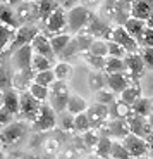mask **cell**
Returning <instances> with one entry per match:
<instances>
[{
  "mask_svg": "<svg viewBox=\"0 0 153 159\" xmlns=\"http://www.w3.org/2000/svg\"><path fill=\"white\" fill-rule=\"evenodd\" d=\"M53 61L47 59L43 56H38V54H33L31 57V71L33 73H41V71H48V69L53 68Z\"/></svg>",
  "mask_w": 153,
  "mask_h": 159,
  "instance_id": "29",
  "label": "cell"
},
{
  "mask_svg": "<svg viewBox=\"0 0 153 159\" xmlns=\"http://www.w3.org/2000/svg\"><path fill=\"white\" fill-rule=\"evenodd\" d=\"M88 130H91V126H90V121H88V118H86V112L74 116V131L86 133Z\"/></svg>",
  "mask_w": 153,
  "mask_h": 159,
  "instance_id": "40",
  "label": "cell"
},
{
  "mask_svg": "<svg viewBox=\"0 0 153 159\" xmlns=\"http://www.w3.org/2000/svg\"><path fill=\"white\" fill-rule=\"evenodd\" d=\"M21 2H35V0H21Z\"/></svg>",
  "mask_w": 153,
  "mask_h": 159,
  "instance_id": "52",
  "label": "cell"
},
{
  "mask_svg": "<svg viewBox=\"0 0 153 159\" xmlns=\"http://www.w3.org/2000/svg\"><path fill=\"white\" fill-rule=\"evenodd\" d=\"M0 24H4V26L14 30V31L21 26L19 21H17V16H16L14 7L5 5V4H0Z\"/></svg>",
  "mask_w": 153,
  "mask_h": 159,
  "instance_id": "20",
  "label": "cell"
},
{
  "mask_svg": "<svg viewBox=\"0 0 153 159\" xmlns=\"http://www.w3.org/2000/svg\"><path fill=\"white\" fill-rule=\"evenodd\" d=\"M43 24H45V31H47V33H43V35H47L48 38L53 36V35L64 33V30L67 28V11L62 5H59V7L47 17V21H45Z\"/></svg>",
  "mask_w": 153,
  "mask_h": 159,
  "instance_id": "7",
  "label": "cell"
},
{
  "mask_svg": "<svg viewBox=\"0 0 153 159\" xmlns=\"http://www.w3.org/2000/svg\"><path fill=\"white\" fill-rule=\"evenodd\" d=\"M103 131L105 135L103 137H108V139H119L122 140L126 135H129V125H127L126 119H110L103 125ZM100 128V130H102Z\"/></svg>",
  "mask_w": 153,
  "mask_h": 159,
  "instance_id": "12",
  "label": "cell"
},
{
  "mask_svg": "<svg viewBox=\"0 0 153 159\" xmlns=\"http://www.w3.org/2000/svg\"><path fill=\"white\" fill-rule=\"evenodd\" d=\"M119 73H127L124 59L117 57H107L105 66H103V75H119Z\"/></svg>",
  "mask_w": 153,
  "mask_h": 159,
  "instance_id": "28",
  "label": "cell"
},
{
  "mask_svg": "<svg viewBox=\"0 0 153 159\" xmlns=\"http://www.w3.org/2000/svg\"><path fill=\"white\" fill-rule=\"evenodd\" d=\"M33 7H35L36 19L45 23L47 17L59 7V4H57L55 0H35V2H33Z\"/></svg>",
  "mask_w": 153,
  "mask_h": 159,
  "instance_id": "18",
  "label": "cell"
},
{
  "mask_svg": "<svg viewBox=\"0 0 153 159\" xmlns=\"http://www.w3.org/2000/svg\"><path fill=\"white\" fill-rule=\"evenodd\" d=\"M146 28H150V30H153V14L150 16V19L146 21Z\"/></svg>",
  "mask_w": 153,
  "mask_h": 159,
  "instance_id": "48",
  "label": "cell"
},
{
  "mask_svg": "<svg viewBox=\"0 0 153 159\" xmlns=\"http://www.w3.org/2000/svg\"><path fill=\"white\" fill-rule=\"evenodd\" d=\"M50 47H52V52H53V56H62L64 52H66L67 45L71 43V33H60V35H53L50 36Z\"/></svg>",
  "mask_w": 153,
  "mask_h": 159,
  "instance_id": "21",
  "label": "cell"
},
{
  "mask_svg": "<svg viewBox=\"0 0 153 159\" xmlns=\"http://www.w3.org/2000/svg\"><path fill=\"white\" fill-rule=\"evenodd\" d=\"M38 33L40 31L36 30V26H33V24H23V26H19V28L16 30V33H14V38H12V42L9 43V47L5 48L0 56H4V54L12 56L17 48H21V47H24V45L31 43L33 38H35Z\"/></svg>",
  "mask_w": 153,
  "mask_h": 159,
  "instance_id": "5",
  "label": "cell"
},
{
  "mask_svg": "<svg viewBox=\"0 0 153 159\" xmlns=\"http://www.w3.org/2000/svg\"><path fill=\"white\" fill-rule=\"evenodd\" d=\"M52 71H53L55 80H57V81H64V83H67V81L74 76V68H72L69 62H57V64H53Z\"/></svg>",
  "mask_w": 153,
  "mask_h": 159,
  "instance_id": "25",
  "label": "cell"
},
{
  "mask_svg": "<svg viewBox=\"0 0 153 159\" xmlns=\"http://www.w3.org/2000/svg\"><path fill=\"white\" fill-rule=\"evenodd\" d=\"M93 19V14L84 5H74L67 12V28L72 33H81L88 28V24Z\"/></svg>",
  "mask_w": 153,
  "mask_h": 159,
  "instance_id": "3",
  "label": "cell"
},
{
  "mask_svg": "<svg viewBox=\"0 0 153 159\" xmlns=\"http://www.w3.org/2000/svg\"><path fill=\"white\" fill-rule=\"evenodd\" d=\"M139 42H141V43L145 45V47H153V30L146 28Z\"/></svg>",
  "mask_w": 153,
  "mask_h": 159,
  "instance_id": "46",
  "label": "cell"
},
{
  "mask_svg": "<svg viewBox=\"0 0 153 159\" xmlns=\"http://www.w3.org/2000/svg\"><path fill=\"white\" fill-rule=\"evenodd\" d=\"M151 112H153V100H151Z\"/></svg>",
  "mask_w": 153,
  "mask_h": 159,
  "instance_id": "53",
  "label": "cell"
},
{
  "mask_svg": "<svg viewBox=\"0 0 153 159\" xmlns=\"http://www.w3.org/2000/svg\"><path fill=\"white\" fill-rule=\"evenodd\" d=\"M12 121H14V116L11 112H7L4 107H0V131L4 130L5 126H9Z\"/></svg>",
  "mask_w": 153,
  "mask_h": 159,
  "instance_id": "45",
  "label": "cell"
},
{
  "mask_svg": "<svg viewBox=\"0 0 153 159\" xmlns=\"http://www.w3.org/2000/svg\"><path fill=\"white\" fill-rule=\"evenodd\" d=\"M124 64H126V71L131 76H139L143 73V69H145V64H143V59L139 56V52H136V54H127L124 57Z\"/></svg>",
  "mask_w": 153,
  "mask_h": 159,
  "instance_id": "22",
  "label": "cell"
},
{
  "mask_svg": "<svg viewBox=\"0 0 153 159\" xmlns=\"http://www.w3.org/2000/svg\"><path fill=\"white\" fill-rule=\"evenodd\" d=\"M14 33H16L14 30L7 28L4 24H0V54L9 47V43H11L12 38H14Z\"/></svg>",
  "mask_w": 153,
  "mask_h": 159,
  "instance_id": "35",
  "label": "cell"
},
{
  "mask_svg": "<svg viewBox=\"0 0 153 159\" xmlns=\"http://www.w3.org/2000/svg\"><path fill=\"white\" fill-rule=\"evenodd\" d=\"M84 54V61L88 62V66H90L93 71H100V73H103V66H105V59L103 57H96V56H91L90 52H83Z\"/></svg>",
  "mask_w": 153,
  "mask_h": 159,
  "instance_id": "36",
  "label": "cell"
},
{
  "mask_svg": "<svg viewBox=\"0 0 153 159\" xmlns=\"http://www.w3.org/2000/svg\"><path fill=\"white\" fill-rule=\"evenodd\" d=\"M105 38H107V42H114V43L121 45V47L126 50V54H136V52H139V43H138L133 36L127 35L126 30L122 28V26L112 28L107 33Z\"/></svg>",
  "mask_w": 153,
  "mask_h": 159,
  "instance_id": "6",
  "label": "cell"
},
{
  "mask_svg": "<svg viewBox=\"0 0 153 159\" xmlns=\"http://www.w3.org/2000/svg\"><path fill=\"white\" fill-rule=\"evenodd\" d=\"M53 81H55V76H53V71H52V69L41 71V73H35V76H33V83L47 87V88H50V85L53 83Z\"/></svg>",
  "mask_w": 153,
  "mask_h": 159,
  "instance_id": "32",
  "label": "cell"
},
{
  "mask_svg": "<svg viewBox=\"0 0 153 159\" xmlns=\"http://www.w3.org/2000/svg\"><path fill=\"white\" fill-rule=\"evenodd\" d=\"M146 119H148V123H150V126L153 128V112H151V114H150V116H148V118H146Z\"/></svg>",
  "mask_w": 153,
  "mask_h": 159,
  "instance_id": "49",
  "label": "cell"
},
{
  "mask_svg": "<svg viewBox=\"0 0 153 159\" xmlns=\"http://www.w3.org/2000/svg\"><path fill=\"white\" fill-rule=\"evenodd\" d=\"M0 4H2V2H0Z\"/></svg>",
  "mask_w": 153,
  "mask_h": 159,
  "instance_id": "54",
  "label": "cell"
},
{
  "mask_svg": "<svg viewBox=\"0 0 153 159\" xmlns=\"http://www.w3.org/2000/svg\"><path fill=\"white\" fill-rule=\"evenodd\" d=\"M133 83L131 81V76L127 73H119V75H105V85L110 92H114L115 95H121L122 92L126 90L129 85Z\"/></svg>",
  "mask_w": 153,
  "mask_h": 159,
  "instance_id": "13",
  "label": "cell"
},
{
  "mask_svg": "<svg viewBox=\"0 0 153 159\" xmlns=\"http://www.w3.org/2000/svg\"><path fill=\"white\" fill-rule=\"evenodd\" d=\"M88 109V102L83 99L81 95H69V100H67V106H66V112L72 116H78L86 112Z\"/></svg>",
  "mask_w": 153,
  "mask_h": 159,
  "instance_id": "23",
  "label": "cell"
},
{
  "mask_svg": "<svg viewBox=\"0 0 153 159\" xmlns=\"http://www.w3.org/2000/svg\"><path fill=\"white\" fill-rule=\"evenodd\" d=\"M69 95H71V93H69V87H67V83H64V81H57V80H55L53 83L50 85V88H48V100H47V104L53 109L55 114H60V112L66 111Z\"/></svg>",
  "mask_w": 153,
  "mask_h": 159,
  "instance_id": "1",
  "label": "cell"
},
{
  "mask_svg": "<svg viewBox=\"0 0 153 159\" xmlns=\"http://www.w3.org/2000/svg\"><path fill=\"white\" fill-rule=\"evenodd\" d=\"M121 143L126 147V151L129 152L131 157H145L148 154V142L145 139H139V137L133 135V133L124 137Z\"/></svg>",
  "mask_w": 153,
  "mask_h": 159,
  "instance_id": "11",
  "label": "cell"
},
{
  "mask_svg": "<svg viewBox=\"0 0 153 159\" xmlns=\"http://www.w3.org/2000/svg\"><path fill=\"white\" fill-rule=\"evenodd\" d=\"M122 28L126 30L127 35L133 36L138 43H139V40H141L143 33H145V30H146V23L141 19H136V17H127V19L122 23Z\"/></svg>",
  "mask_w": 153,
  "mask_h": 159,
  "instance_id": "17",
  "label": "cell"
},
{
  "mask_svg": "<svg viewBox=\"0 0 153 159\" xmlns=\"http://www.w3.org/2000/svg\"><path fill=\"white\" fill-rule=\"evenodd\" d=\"M0 2L5 5H11V7H17L21 4V0H0Z\"/></svg>",
  "mask_w": 153,
  "mask_h": 159,
  "instance_id": "47",
  "label": "cell"
},
{
  "mask_svg": "<svg viewBox=\"0 0 153 159\" xmlns=\"http://www.w3.org/2000/svg\"><path fill=\"white\" fill-rule=\"evenodd\" d=\"M28 92H29V93H31V95L35 97L38 102H41V104H45L48 100V88L47 87L31 83V85H29V88H28Z\"/></svg>",
  "mask_w": 153,
  "mask_h": 159,
  "instance_id": "33",
  "label": "cell"
},
{
  "mask_svg": "<svg viewBox=\"0 0 153 159\" xmlns=\"http://www.w3.org/2000/svg\"><path fill=\"white\" fill-rule=\"evenodd\" d=\"M131 112L134 116H139V118H148L151 114V100L146 99V97H139L131 106Z\"/></svg>",
  "mask_w": 153,
  "mask_h": 159,
  "instance_id": "26",
  "label": "cell"
},
{
  "mask_svg": "<svg viewBox=\"0 0 153 159\" xmlns=\"http://www.w3.org/2000/svg\"><path fill=\"white\" fill-rule=\"evenodd\" d=\"M107 47H108V56L107 57H117V59H124L127 56L126 50L121 47V45L114 43V42H107Z\"/></svg>",
  "mask_w": 153,
  "mask_h": 159,
  "instance_id": "43",
  "label": "cell"
},
{
  "mask_svg": "<svg viewBox=\"0 0 153 159\" xmlns=\"http://www.w3.org/2000/svg\"><path fill=\"white\" fill-rule=\"evenodd\" d=\"M108 157H112V159H133L121 142H112V149H110Z\"/></svg>",
  "mask_w": 153,
  "mask_h": 159,
  "instance_id": "38",
  "label": "cell"
},
{
  "mask_svg": "<svg viewBox=\"0 0 153 159\" xmlns=\"http://www.w3.org/2000/svg\"><path fill=\"white\" fill-rule=\"evenodd\" d=\"M98 140H100V135L96 130H88L86 133H83V143L90 149H95V145L98 143Z\"/></svg>",
  "mask_w": 153,
  "mask_h": 159,
  "instance_id": "42",
  "label": "cell"
},
{
  "mask_svg": "<svg viewBox=\"0 0 153 159\" xmlns=\"http://www.w3.org/2000/svg\"><path fill=\"white\" fill-rule=\"evenodd\" d=\"M115 93L114 92H110L108 88H103V90H100V92H96V102L98 104H102V106H107L108 107L110 104H114L115 102Z\"/></svg>",
  "mask_w": 153,
  "mask_h": 159,
  "instance_id": "39",
  "label": "cell"
},
{
  "mask_svg": "<svg viewBox=\"0 0 153 159\" xmlns=\"http://www.w3.org/2000/svg\"><path fill=\"white\" fill-rule=\"evenodd\" d=\"M139 97H143L141 95V87H139V85L138 83H131L129 87L126 88V90L122 92L121 93V102H124V104H127V106H133L134 102H136L138 99H139Z\"/></svg>",
  "mask_w": 153,
  "mask_h": 159,
  "instance_id": "27",
  "label": "cell"
},
{
  "mask_svg": "<svg viewBox=\"0 0 153 159\" xmlns=\"http://www.w3.org/2000/svg\"><path fill=\"white\" fill-rule=\"evenodd\" d=\"M110 149H112V140L108 137H100L98 143L95 145V152L100 156V157H108L110 156Z\"/></svg>",
  "mask_w": 153,
  "mask_h": 159,
  "instance_id": "34",
  "label": "cell"
},
{
  "mask_svg": "<svg viewBox=\"0 0 153 159\" xmlns=\"http://www.w3.org/2000/svg\"><path fill=\"white\" fill-rule=\"evenodd\" d=\"M57 125H59L60 130H64V131H74V116L66 112V111L60 112Z\"/></svg>",
  "mask_w": 153,
  "mask_h": 159,
  "instance_id": "37",
  "label": "cell"
},
{
  "mask_svg": "<svg viewBox=\"0 0 153 159\" xmlns=\"http://www.w3.org/2000/svg\"><path fill=\"white\" fill-rule=\"evenodd\" d=\"M0 147H2V145H0Z\"/></svg>",
  "mask_w": 153,
  "mask_h": 159,
  "instance_id": "55",
  "label": "cell"
},
{
  "mask_svg": "<svg viewBox=\"0 0 153 159\" xmlns=\"http://www.w3.org/2000/svg\"><path fill=\"white\" fill-rule=\"evenodd\" d=\"M16 11V16L19 24H31V21H36V14H35V7H33V2H21L17 7H14Z\"/></svg>",
  "mask_w": 153,
  "mask_h": 159,
  "instance_id": "19",
  "label": "cell"
},
{
  "mask_svg": "<svg viewBox=\"0 0 153 159\" xmlns=\"http://www.w3.org/2000/svg\"><path fill=\"white\" fill-rule=\"evenodd\" d=\"M2 107L16 118L19 111V92L14 90L12 87L2 92Z\"/></svg>",
  "mask_w": 153,
  "mask_h": 159,
  "instance_id": "16",
  "label": "cell"
},
{
  "mask_svg": "<svg viewBox=\"0 0 153 159\" xmlns=\"http://www.w3.org/2000/svg\"><path fill=\"white\" fill-rule=\"evenodd\" d=\"M153 14V0H134L131 2V17L148 21Z\"/></svg>",
  "mask_w": 153,
  "mask_h": 159,
  "instance_id": "15",
  "label": "cell"
},
{
  "mask_svg": "<svg viewBox=\"0 0 153 159\" xmlns=\"http://www.w3.org/2000/svg\"><path fill=\"white\" fill-rule=\"evenodd\" d=\"M7 88H11V73L0 59V92L7 90Z\"/></svg>",
  "mask_w": 153,
  "mask_h": 159,
  "instance_id": "41",
  "label": "cell"
},
{
  "mask_svg": "<svg viewBox=\"0 0 153 159\" xmlns=\"http://www.w3.org/2000/svg\"><path fill=\"white\" fill-rule=\"evenodd\" d=\"M31 57H33L31 43L17 48V50L11 56L12 73L14 71H31Z\"/></svg>",
  "mask_w": 153,
  "mask_h": 159,
  "instance_id": "9",
  "label": "cell"
},
{
  "mask_svg": "<svg viewBox=\"0 0 153 159\" xmlns=\"http://www.w3.org/2000/svg\"><path fill=\"white\" fill-rule=\"evenodd\" d=\"M86 118L90 121L91 130H100L103 125L108 121V107L102 106V104H93V106H88L86 109Z\"/></svg>",
  "mask_w": 153,
  "mask_h": 159,
  "instance_id": "10",
  "label": "cell"
},
{
  "mask_svg": "<svg viewBox=\"0 0 153 159\" xmlns=\"http://www.w3.org/2000/svg\"><path fill=\"white\" fill-rule=\"evenodd\" d=\"M91 56H96V57H103L105 59L108 56V47H107V40H102V38H95L93 43L90 45L88 48Z\"/></svg>",
  "mask_w": 153,
  "mask_h": 159,
  "instance_id": "31",
  "label": "cell"
},
{
  "mask_svg": "<svg viewBox=\"0 0 153 159\" xmlns=\"http://www.w3.org/2000/svg\"><path fill=\"white\" fill-rule=\"evenodd\" d=\"M88 85H90V90L91 92H100L107 87L105 85V75L100 71H91L90 76H88Z\"/></svg>",
  "mask_w": 153,
  "mask_h": 159,
  "instance_id": "30",
  "label": "cell"
},
{
  "mask_svg": "<svg viewBox=\"0 0 153 159\" xmlns=\"http://www.w3.org/2000/svg\"><path fill=\"white\" fill-rule=\"evenodd\" d=\"M31 48H33V54L43 56V57H47V59H50V61L55 62V56H53V52H52L50 40H48L47 35L38 33V35L33 38V42H31Z\"/></svg>",
  "mask_w": 153,
  "mask_h": 159,
  "instance_id": "14",
  "label": "cell"
},
{
  "mask_svg": "<svg viewBox=\"0 0 153 159\" xmlns=\"http://www.w3.org/2000/svg\"><path fill=\"white\" fill-rule=\"evenodd\" d=\"M0 107H2V92H0Z\"/></svg>",
  "mask_w": 153,
  "mask_h": 159,
  "instance_id": "51",
  "label": "cell"
},
{
  "mask_svg": "<svg viewBox=\"0 0 153 159\" xmlns=\"http://www.w3.org/2000/svg\"><path fill=\"white\" fill-rule=\"evenodd\" d=\"M139 56H141V59H143L145 68H151L153 69V47H145L141 52H139Z\"/></svg>",
  "mask_w": 153,
  "mask_h": 159,
  "instance_id": "44",
  "label": "cell"
},
{
  "mask_svg": "<svg viewBox=\"0 0 153 159\" xmlns=\"http://www.w3.org/2000/svg\"><path fill=\"white\" fill-rule=\"evenodd\" d=\"M28 133V123L26 121H21V119H14L9 126H5L4 130L0 131V145L4 147H12V145H17L21 140L26 137Z\"/></svg>",
  "mask_w": 153,
  "mask_h": 159,
  "instance_id": "2",
  "label": "cell"
},
{
  "mask_svg": "<svg viewBox=\"0 0 153 159\" xmlns=\"http://www.w3.org/2000/svg\"><path fill=\"white\" fill-rule=\"evenodd\" d=\"M131 114H133V112H131V107L127 104L121 102L119 99L115 100L114 104L108 106V118L110 119H127Z\"/></svg>",
  "mask_w": 153,
  "mask_h": 159,
  "instance_id": "24",
  "label": "cell"
},
{
  "mask_svg": "<svg viewBox=\"0 0 153 159\" xmlns=\"http://www.w3.org/2000/svg\"><path fill=\"white\" fill-rule=\"evenodd\" d=\"M0 159H7V156H5V152L0 149Z\"/></svg>",
  "mask_w": 153,
  "mask_h": 159,
  "instance_id": "50",
  "label": "cell"
},
{
  "mask_svg": "<svg viewBox=\"0 0 153 159\" xmlns=\"http://www.w3.org/2000/svg\"><path fill=\"white\" fill-rule=\"evenodd\" d=\"M40 107H41V102H38L28 90L19 92V111H17V118L21 121L33 123L40 112Z\"/></svg>",
  "mask_w": 153,
  "mask_h": 159,
  "instance_id": "4",
  "label": "cell"
},
{
  "mask_svg": "<svg viewBox=\"0 0 153 159\" xmlns=\"http://www.w3.org/2000/svg\"><path fill=\"white\" fill-rule=\"evenodd\" d=\"M31 125H33V128H35L36 131L53 130V128L57 126V114H55L53 109L45 102V104H41L38 116L35 118V121H33Z\"/></svg>",
  "mask_w": 153,
  "mask_h": 159,
  "instance_id": "8",
  "label": "cell"
}]
</instances>
